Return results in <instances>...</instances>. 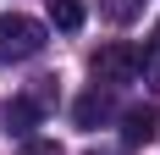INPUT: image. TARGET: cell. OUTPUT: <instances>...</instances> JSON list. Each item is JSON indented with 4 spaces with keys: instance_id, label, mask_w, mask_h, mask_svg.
<instances>
[{
    "instance_id": "7",
    "label": "cell",
    "mask_w": 160,
    "mask_h": 155,
    "mask_svg": "<svg viewBox=\"0 0 160 155\" xmlns=\"http://www.w3.org/2000/svg\"><path fill=\"white\" fill-rule=\"evenodd\" d=\"M138 11H144V0H99V17H105V22H116V28H127Z\"/></svg>"
},
{
    "instance_id": "1",
    "label": "cell",
    "mask_w": 160,
    "mask_h": 155,
    "mask_svg": "<svg viewBox=\"0 0 160 155\" xmlns=\"http://www.w3.org/2000/svg\"><path fill=\"white\" fill-rule=\"evenodd\" d=\"M44 50V22H33L22 11L0 17V61H33Z\"/></svg>"
},
{
    "instance_id": "5",
    "label": "cell",
    "mask_w": 160,
    "mask_h": 155,
    "mask_svg": "<svg viewBox=\"0 0 160 155\" xmlns=\"http://www.w3.org/2000/svg\"><path fill=\"white\" fill-rule=\"evenodd\" d=\"M155 127H160V116H155L149 105H138V111H127V116H122V139L138 150V144H149V139H155Z\"/></svg>"
},
{
    "instance_id": "2",
    "label": "cell",
    "mask_w": 160,
    "mask_h": 155,
    "mask_svg": "<svg viewBox=\"0 0 160 155\" xmlns=\"http://www.w3.org/2000/svg\"><path fill=\"white\" fill-rule=\"evenodd\" d=\"M94 78L105 83V89H122V83H132L138 78V50L132 45H105V50H94Z\"/></svg>"
},
{
    "instance_id": "6",
    "label": "cell",
    "mask_w": 160,
    "mask_h": 155,
    "mask_svg": "<svg viewBox=\"0 0 160 155\" xmlns=\"http://www.w3.org/2000/svg\"><path fill=\"white\" fill-rule=\"evenodd\" d=\"M50 22L61 33H78L83 28V0H50Z\"/></svg>"
},
{
    "instance_id": "8",
    "label": "cell",
    "mask_w": 160,
    "mask_h": 155,
    "mask_svg": "<svg viewBox=\"0 0 160 155\" xmlns=\"http://www.w3.org/2000/svg\"><path fill=\"white\" fill-rule=\"evenodd\" d=\"M138 72H144V78H149V89L160 94V33L144 45V56H138Z\"/></svg>"
},
{
    "instance_id": "3",
    "label": "cell",
    "mask_w": 160,
    "mask_h": 155,
    "mask_svg": "<svg viewBox=\"0 0 160 155\" xmlns=\"http://www.w3.org/2000/svg\"><path fill=\"white\" fill-rule=\"evenodd\" d=\"M39 116H44V100H39V94H17V100L0 105V122H6V133H17V139H28L33 127H39Z\"/></svg>"
},
{
    "instance_id": "4",
    "label": "cell",
    "mask_w": 160,
    "mask_h": 155,
    "mask_svg": "<svg viewBox=\"0 0 160 155\" xmlns=\"http://www.w3.org/2000/svg\"><path fill=\"white\" fill-rule=\"evenodd\" d=\"M111 89H99V83H94V89H88V94H83V100H78V105H72V122H78L83 127V133H88V127H99V122H111Z\"/></svg>"
},
{
    "instance_id": "9",
    "label": "cell",
    "mask_w": 160,
    "mask_h": 155,
    "mask_svg": "<svg viewBox=\"0 0 160 155\" xmlns=\"http://www.w3.org/2000/svg\"><path fill=\"white\" fill-rule=\"evenodd\" d=\"M22 155H61V144H50V139H28V150Z\"/></svg>"
}]
</instances>
